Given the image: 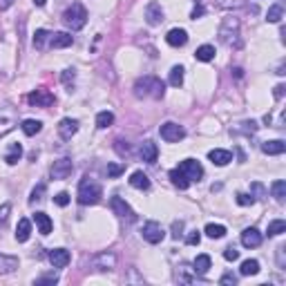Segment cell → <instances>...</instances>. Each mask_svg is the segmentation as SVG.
<instances>
[{"label": "cell", "instance_id": "1", "mask_svg": "<svg viewBox=\"0 0 286 286\" xmlns=\"http://www.w3.org/2000/svg\"><path fill=\"white\" fill-rule=\"evenodd\" d=\"M78 204L83 206H94V204H99L101 197H103V190H101V186L94 179H89V177H85L81 183H78Z\"/></svg>", "mask_w": 286, "mask_h": 286}, {"label": "cell", "instance_id": "2", "mask_svg": "<svg viewBox=\"0 0 286 286\" xmlns=\"http://www.w3.org/2000/svg\"><path fill=\"white\" fill-rule=\"evenodd\" d=\"M165 92V85L157 76H143L134 83V94L137 96H148V99H161Z\"/></svg>", "mask_w": 286, "mask_h": 286}, {"label": "cell", "instance_id": "3", "mask_svg": "<svg viewBox=\"0 0 286 286\" xmlns=\"http://www.w3.org/2000/svg\"><path fill=\"white\" fill-rule=\"evenodd\" d=\"M63 22H65L72 32L83 29L85 27V22H88V11H85V7H83L81 2H74V5L63 14Z\"/></svg>", "mask_w": 286, "mask_h": 286}, {"label": "cell", "instance_id": "4", "mask_svg": "<svg viewBox=\"0 0 286 286\" xmlns=\"http://www.w3.org/2000/svg\"><path fill=\"white\" fill-rule=\"evenodd\" d=\"M141 235H143V239H145L148 244H159V242H163L165 231L161 228L159 221H145V224H143V228H141Z\"/></svg>", "mask_w": 286, "mask_h": 286}, {"label": "cell", "instance_id": "5", "mask_svg": "<svg viewBox=\"0 0 286 286\" xmlns=\"http://www.w3.org/2000/svg\"><path fill=\"white\" fill-rule=\"evenodd\" d=\"M159 132H161V139L168 141V143H177V141H181V139L186 137V130H183L179 123H172V121L163 123Z\"/></svg>", "mask_w": 286, "mask_h": 286}, {"label": "cell", "instance_id": "6", "mask_svg": "<svg viewBox=\"0 0 286 286\" xmlns=\"http://www.w3.org/2000/svg\"><path fill=\"white\" fill-rule=\"evenodd\" d=\"M179 170H181L190 181H199V179L204 177V168H201V163H199L197 159H183L181 163H179Z\"/></svg>", "mask_w": 286, "mask_h": 286}, {"label": "cell", "instance_id": "7", "mask_svg": "<svg viewBox=\"0 0 286 286\" xmlns=\"http://www.w3.org/2000/svg\"><path fill=\"white\" fill-rule=\"evenodd\" d=\"M110 208L114 210V214H119L121 219L134 221V213H132V208H130V204H127L125 199H121V197H112V199H110Z\"/></svg>", "mask_w": 286, "mask_h": 286}, {"label": "cell", "instance_id": "8", "mask_svg": "<svg viewBox=\"0 0 286 286\" xmlns=\"http://www.w3.org/2000/svg\"><path fill=\"white\" fill-rule=\"evenodd\" d=\"M50 172H52V179H67L74 172V163H72V159H58L54 161Z\"/></svg>", "mask_w": 286, "mask_h": 286}, {"label": "cell", "instance_id": "9", "mask_svg": "<svg viewBox=\"0 0 286 286\" xmlns=\"http://www.w3.org/2000/svg\"><path fill=\"white\" fill-rule=\"evenodd\" d=\"M27 101L32 105H40V107H47V105H52L54 103V94L50 92V89H34L32 94L27 96Z\"/></svg>", "mask_w": 286, "mask_h": 286}, {"label": "cell", "instance_id": "10", "mask_svg": "<svg viewBox=\"0 0 286 286\" xmlns=\"http://www.w3.org/2000/svg\"><path fill=\"white\" fill-rule=\"evenodd\" d=\"M139 154H141V159L145 161V163H154L157 157H159V148H157V143H152V141H143Z\"/></svg>", "mask_w": 286, "mask_h": 286}, {"label": "cell", "instance_id": "11", "mask_svg": "<svg viewBox=\"0 0 286 286\" xmlns=\"http://www.w3.org/2000/svg\"><path fill=\"white\" fill-rule=\"evenodd\" d=\"M50 262L54 268H65L70 264V253L65 248H54V250H50Z\"/></svg>", "mask_w": 286, "mask_h": 286}, {"label": "cell", "instance_id": "12", "mask_svg": "<svg viewBox=\"0 0 286 286\" xmlns=\"http://www.w3.org/2000/svg\"><path fill=\"white\" fill-rule=\"evenodd\" d=\"M259 244H262V232H259L257 228H246V231L242 232V246L257 248Z\"/></svg>", "mask_w": 286, "mask_h": 286}, {"label": "cell", "instance_id": "13", "mask_svg": "<svg viewBox=\"0 0 286 286\" xmlns=\"http://www.w3.org/2000/svg\"><path fill=\"white\" fill-rule=\"evenodd\" d=\"M165 40H168V45H170V47H183V45L188 43V34H186V29L175 27V29H170V32H168Z\"/></svg>", "mask_w": 286, "mask_h": 286}, {"label": "cell", "instance_id": "14", "mask_svg": "<svg viewBox=\"0 0 286 286\" xmlns=\"http://www.w3.org/2000/svg\"><path fill=\"white\" fill-rule=\"evenodd\" d=\"M145 20H148V25H159L163 20V9H161L159 2H150L145 7Z\"/></svg>", "mask_w": 286, "mask_h": 286}, {"label": "cell", "instance_id": "15", "mask_svg": "<svg viewBox=\"0 0 286 286\" xmlns=\"http://www.w3.org/2000/svg\"><path fill=\"white\" fill-rule=\"evenodd\" d=\"M208 159L213 161L214 165H226L232 161V152L231 150H221V148H214L208 152Z\"/></svg>", "mask_w": 286, "mask_h": 286}, {"label": "cell", "instance_id": "16", "mask_svg": "<svg viewBox=\"0 0 286 286\" xmlns=\"http://www.w3.org/2000/svg\"><path fill=\"white\" fill-rule=\"evenodd\" d=\"M92 264H94V268H99V270H112L116 264V257L112 253H101L94 257Z\"/></svg>", "mask_w": 286, "mask_h": 286}, {"label": "cell", "instance_id": "17", "mask_svg": "<svg viewBox=\"0 0 286 286\" xmlns=\"http://www.w3.org/2000/svg\"><path fill=\"white\" fill-rule=\"evenodd\" d=\"M76 132H78V121L76 119H63V121L58 123V134H61L63 139H72Z\"/></svg>", "mask_w": 286, "mask_h": 286}, {"label": "cell", "instance_id": "18", "mask_svg": "<svg viewBox=\"0 0 286 286\" xmlns=\"http://www.w3.org/2000/svg\"><path fill=\"white\" fill-rule=\"evenodd\" d=\"M16 268H18V257H14V255H2V253H0V275L14 273Z\"/></svg>", "mask_w": 286, "mask_h": 286}, {"label": "cell", "instance_id": "19", "mask_svg": "<svg viewBox=\"0 0 286 286\" xmlns=\"http://www.w3.org/2000/svg\"><path fill=\"white\" fill-rule=\"evenodd\" d=\"M130 186L137 188V190H148V188H150V179H148V175H143L141 170L132 172V175H130Z\"/></svg>", "mask_w": 286, "mask_h": 286}, {"label": "cell", "instance_id": "20", "mask_svg": "<svg viewBox=\"0 0 286 286\" xmlns=\"http://www.w3.org/2000/svg\"><path fill=\"white\" fill-rule=\"evenodd\" d=\"M74 43V38H72L67 32H58L52 36V47L54 50H63V47H70V45Z\"/></svg>", "mask_w": 286, "mask_h": 286}, {"label": "cell", "instance_id": "21", "mask_svg": "<svg viewBox=\"0 0 286 286\" xmlns=\"http://www.w3.org/2000/svg\"><path fill=\"white\" fill-rule=\"evenodd\" d=\"M284 150H286V143L280 141V139L262 143V152L264 154H284Z\"/></svg>", "mask_w": 286, "mask_h": 286}, {"label": "cell", "instance_id": "22", "mask_svg": "<svg viewBox=\"0 0 286 286\" xmlns=\"http://www.w3.org/2000/svg\"><path fill=\"white\" fill-rule=\"evenodd\" d=\"M34 221H36V226H38V232H43V235H50L52 232V219L47 217L45 213H36L34 214Z\"/></svg>", "mask_w": 286, "mask_h": 286}, {"label": "cell", "instance_id": "23", "mask_svg": "<svg viewBox=\"0 0 286 286\" xmlns=\"http://www.w3.org/2000/svg\"><path fill=\"white\" fill-rule=\"evenodd\" d=\"M29 235H32V221L29 219H20L16 226V239L18 242H27Z\"/></svg>", "mask_w": 286, "mask_h": 286}, {"label": "cell", "instance_id": "24", "mask_svg": "<svg viewBox=\"0 0 286 286\" xmlns=\"http://www.w3.org/2000/svg\"><path fill=\"white\" fill-rule=\"evenodd\" d=\"M170 179H172V183H175L179 190H186V188L190 186V179H188V177L183 175L179 168H172V170H170Z\"/></svg>", "mask_w": 286, "mask_h": 286}, {"label": "cell", "instance_id": "25", "mask_svg": "<svg viewBox=\"0 0 286 286\" xmlns=\"http://www.w3.org/2000/svg\"><path fill=\"white\" fill-rule=\"evenodd\" d=\"M20 127H22V132L27 134V137H34V134H38L40 130H43V123L36 121V119H25Z\"/></svg>", "mask_w": 286, "mask_h": 286}, {"label": "cell", "instance_id": "26", "mask_svg": "<svg viewBox=\"0 0 286 286\" xmlns=\"http://www.w3.org/2000/svg\"><path fill=\"white\" fill-rule=\"evenodd\" d=\"M20 157H22L20 143H11L9 150H7V154H5V161H7L9 165H14V163H18V161H20Z\"/></svg>", "mask_w": 286, "mask_h": 286}, {"label": "cell", "instance_id": "27", "mask_svg": "<svg viewBox=\"0 0 286 286\" xmlns=\"http://www.w3.org/2000/svg\"><path fill=\"white\" fill-rule=\"evenodd\" d=\"M195 56H197V61L208 63V61H213L214 58V47L213 45H201V47L195 52Z\"/></svg>", "mask_w": 286, "mask_h": 286}, {"label": "cell", "instance_id": "28", "mask_svg": "<svg viewBox=\"0 0 286 286\" xmlns=\"http://www.w3.org/2000/svg\"><path fill=\"white\" fill-rule=\"evenodd\" d=\"M112 123H114V114H112V112H99V114H96V127H99V130H105V127H110Z\"/></svg>", "mask_w": 286, "mask_h": 286}, {"label": "cell", "instance_id": "29", "mask_svg": "<svg viewBox=\"0 0 286 286\" xmlns=\"http://www.w3.org/2000/svg\"><path fill=\"white\" fill-rule=\"evenodd\" d=\"M204 232L210 237V239H221V237L226 235V226H221V224H208Z\"/></svg>", "mask_w": 286, "mask_h": 286}, {"label": "cell", "instance_id": "30", "mask_svg": "<svg viewBox=\"0 0 286 286\" xmlns=\"http://www.w3.org/2000/svg\"><path fill=\"white\" fill-rule=\"evenodd\" d=\"M239 273L242 275H257L259 273V262L257 259H246L242 264V268H239Z\"/></svg>", "mask_w": 286, "mask_h": 286}, {"label": "cell", "instance_id": "31", "mask_svg": "<svg viewBox=\"0 0 286 286\" xmlns=\"http://www.w3.org/2000/svg\"><path fill=\"white\" fill-rule=\"evenodd\" d=\"M193 266H195V273H208L210 257H208V255H197V259L193 262Z\"/></svg>", "mask_w": 286, "mask_h": 286}, {"label": "cell", "instance_id": "32", "mask_svg": "<svg viewBox=\"0 0 286 286\" xmlns=\"http://www.w3.org/2000/svg\"><path fill=\"white\" fill-rule=\"evenodd\" d=\"M168 81H170L172 88H179V85L183 83V67L181 65L172 67V70H170V78H168Z\"/></svg>", "mask_w": 286, "mask_h": 286}, {"label": "cell", "instance_id": "33", "mask_svg": "<svg viewBox=\"0 0 286 286\" xmlns=\"http://www.w3.org/2000/svg\"><path fill=\"white\" fill-rule=\"evenodd\" d=\"M270 193H273V197L277 199V201H282V199H284V195H286V183L282 181H275L273 183V186H270Z\"/></svg>", "mask_w": 286, "mask_h": 286}, {"label": "cell", "instance_id": "34", "mask_svg": "<svg viewBox=\"0 0 286 286\" xmlns=\"http://www.w3.org/2000/svg\"><path fill=\"white\" fill-rule=\"evenodd\" d=\"M282 16H284L282 7H280V5H273V7L268 9V14H266V20H268V22H280Z\"/></svg>", "mask_w": 286, "mask_h": 286}, {"label": "cell", "instance_id": "35", "mask_svg": "<svg viewBox=\"0 0 286 286\" xmlns=\"http://www.w3.org/2000/svg\"><path fill=\"white\" fill-rule=\"evenodd\" d=\"M286 231V221L284 219H275L268 224V235H282Z\"/></svg>", "mask_w": 286, "mask_h": 286}, {"label": "cell", "instance_id": "36", "mask_svg": "<svg viewBox=\"0 0 286 286\" xmlns=\"http://www.w3.org/2000/svg\"><path fill=\"white\" fill-rule=\"evenodd\" d=\"M123 172H125V165L123 163H107V177H110V179L123 175Z\"/></svg>", "mask_w": 286, "mask_h": 286}, {"label": "cell", "instance_id": "37", "mask_svg": "<svg viewBox=\"0 0 286 286\" xmlns=\"http://www.w3.org/2000/svg\"><path fill=\"white\" fill-rule=\"evenodd\" d=\"M199 242H201V232H199V231H193V232H188V235H186V244H188V246H197Z\"/></svg>", "mask_w": 286, "mask_h": 286}, {"label": "cell", "instance_id": "38", "mask_svg": "<svg viewBox=\"0 0 286 286\" xmlns=\"http://www.w3.org/2000/svg\"><path fill=\"white\" fill-rule=\"evenodd\" d=\"M45 38H47V32H45V29H38V32H36V36H34V45L40 50V47L45 45Z\"/></svg>", "mask_w": 286, "mask_h": 286}, {"label": "cell", "instance_id": "39", "mask_svg": "<svg viewBox=\"0 0 286 286\" xmlns=\"http://www.w3.org/2000/svg\"><path fill=\"white\" fill-rule=\"evenodd\" d=\"M183 221L181 219H177V221H172V237H175V239H179V237L183 235Z\"/></svg>", "mask_w": 286, "mask_h": 286}, {"label": "cell", "instance_id": "40", "mask_svg": "<svg viewBox=\"0 0 286 286\" xmlns=\"http://www.w3.org/2000/svg\"><path fill=\"white\" fill-rule=\"evenodd\" d=\"M224 257L228 259V262H235V259L239 257V250H237L235 246H228V248H226V250H224Z\"/></svg>", "mask_w": 286, "mask_h": 286}, {"label": "cell", "instance_id": "41", "mask_svg": "<svg viewBox=\"0 0 286 286\" xmlns=\"http://www.w3.org/2000/svg\"><path fill=\"white\" fill-rule=\"evenodd\" d=\"M43 193H45V186L40 183L38 188H34V193H32V197H29V201H32V204H34V201H40V199H43Z\"/></svg>", "mask_w": 286, "mask_h": 286}, {"label": "cell", "instance_id": "42", "mask_svg": "<svg viewBox=\"0 0 286 286\" xmlns=\"http://www.w3.org/2000/svg\"><path fill=\"white\" fill-rule=\"evenodd\" d=\"M56 282H58V277L54 275V273H52V275H43V277H38V280H36V284H56Z\"/></svg>", "mask_w": 286, "mask_h": 286}, {"label": "cell", "instance_id": "43", "mask_svg": "<svg viewBox=\"0 0 286 286\" xmlns=\"http://www.w3.org/2000/svg\"><path fill=\"white\" fill-rule=\"evenodd\" d=\"M253 201H255L253 197H248V195H244V193L237 195V204H239V206H250Z\"/></svg>", "mask_w": 286, "mask_h": 286}, {"label": "cell", "instance_id": "44", "mask_svg": "<svg viewBox=\"0 0 286 286\" xmlns=\"http://www.w3.org/2000/svg\"><path fill=\"white\" fill-rule=\"evenodd\" d=\"M54 201H56L58 206H67V204H70V195H67V193H58V195L54 197Z\"/></svg>", "mask_w": 286, "mask_h": 286}, {"label": "cell", "instance_id": "45", "mask_svg": "<svg viewBox=\"0 0 286 286\" xmlns=\"http://www.w3.org/2000/svg\"><path fill=\"white\" fill-rule=\"evenodd\" d=\"M219 284H231V286H235V284H237V277L232 275V273H226V275L219 280Z\"/></svg>", "mask_w": 286, "mask_h": 286}, {"label": "cell", "instance_id": "46", "mask_svg": "<svg viewBox=\"0 0 286 286\" xmlns=\"http://www.w3.org/2000/svg\"><path fill=\"white\" fill-rule=\"evenodd\" d=\"M61 78H63V83H65V85H70V83L74 81V70H65Z\"/></svg>", "mask_w": 286, "mask_h": 286}, {"label": "cell", "instance_id": "47", "mask_svg": "<svg viewBox=\"0 0 286 286\" xmlns=\"http://www.w3.org/2000/svg\"><path fill=\"white\" fill-rule=\"evenodd\" d=\"M11 2H14V0H0V9H7Z\"/></svg>", "mask_w": 286, "mask_h": 286}, {"label": "cell", "instance_id": "48", "mask_svg": "<svg viewBox=\"0 0 286 286\" xmlns=\"http://www.w3.org/2000/svg\"><path fill=\"white\" fill-rule=\"evenodd\" d=\"M201 14H204V9H201V7H195V11H193V18L201 16Z\"/></svg>", "mask_w": 286, "mask_h": 286}, {"label": "cell", "instance_id": "49", "mask_svg": "<svg viewBox=\"0 0 286 286\" xmlns=\"http://www.w3.org/2000/svg\"><path fill=\"white\" fill-rule=\"evenodd\" d=\"M45 2H47V0H34V5L36 7H45Z\"/></svg>", "mask_w": 286, "mask_h": 286}, {"label": "cell", "instance_id": "50", "mask_svg": "<svg viewBox=\"0 0 286 286\" xmlns=\"http://www.w3.org/2000/svg\"><path fill=\"white\" fill-rule=\"evenodd\" d=\"M282 89H284V88H282V85H277V88H275V96H282Z\"/></svg>", "mask_w": 286, "mask_h": 286}]
</instances>
